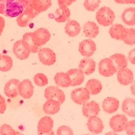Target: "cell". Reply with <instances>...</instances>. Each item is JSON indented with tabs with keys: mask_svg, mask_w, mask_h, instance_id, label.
<instances>
[{
	"mask_svg": "<svg viewBox=\"0 0 135 135\" xmlns=\"http://www.w3.org/2000/svg\"><path fill=\"white\" fill-rule=\"evenodd\" d=\"M16 135H24V134H23L22 133H21V132H19V131H17Z\"/></svg>",
	"mask_w": 135,
	"mask_h": 135,
	"instance_id": "48",
	"label": "cell"
},
{
	"mask_svg": "<svg viewBox=\"0 0 135 135\" xmlns=\"http://www.w3.org/2000/svg\"><path fill=\"white\" fill-rule=\"evenodd\" d=\"M130 90L131 93L135 96V80L133 81L131 83V85L130 86Z\"/></svg>",
	"mask_w": 135,
	"mask_h": 135,
	"instance_id": "45",
	"label": "cell"
},
{
	"mask_svg": "<svg viewBox=\"0 0 135 135\" xmlns=\"http://www.w3.org/2000/svg\"><path fill=\"white\" fill-rule=\"evenodd\" d=\"M128 59L131 63L135 65V48L132 49L128 54Z\"/></svg>",
	"mask_w": 135,
	"mask_h": 135,
	"instance_id": "42",
	"label": "cell"
},
{
	"mask_svg": "<svg viewBox=\"0 0 135 135\" xmlns=\"http://www.w3.org/2000/svg\"><path fill=\"white\" fill-rule=\"evenodd\" d=\"M98 71L101 75L105 77L111 76L117 71L113 61L110 57L104 58L99 62Z\"/></svg>",
	"mask_w": 135,
	"mask_h": 135,
	"instance_id": "4",
	"label": "cell"
},
{
	"mask_svg": "<svg viewBox=\"0 0 135 135\" xmlns=\"http://www.w3.org/2000/svg\"><path fill=\"white\" fill-rule=\"evenodd\" d=\"M100 111L99 103L94 101L87 102L83 104L82 113L83 115L86 118H89L93 115H98Z\"/></svg>",
	"mask_w": 135,
	"mask_h": 135,
	"instance_id": "19",
	"label": "cell"
},
{
	"mask_svg": "<svg viewBox=\"0 0 135 135\" xmlns=\"http://www.w3.org/2000/svg\"><path fill=\"white\" fill-rule=\"evenodd\" d=\"M85 88L88 90L91 95H97L101 92L102 85L99 80L92 79L88 81Z\"/></svg>",
	"mask_w": 135,
	"mask_h": 135,
	"instance_id": "30",
	"label": "cell"
},
{
	"mask_svg": "<svg viewBox=\"0 0 135 135\" xmlns=\"http://www.w3.org/2000/svg\"><path fill=\"white\" fill-rule=\"evenodd\" d=\"M83 135H91V134H83Z\"/></svg>",
	"mask_w": 135,
	"mask_h": 135,
	"instance_id": "49",
	"label": "cell"
},
{
	"mask_svg": "<svg viewBox=\"0 0 135 135\" xmlns=\"http://www.w3.org/2000/svg\"><path fill=\"white\" fill-rule=\"evenodd\" d=\"M40 61L45 65H52L56 61V56L55 52L50 48H41L38 52Z\"/></svg>",
	"mask_w": 135,
	"mask_h": 135,
	"instance_id": "5",
	"label": "cell"
},
{
	"mask_svg": "<svg viewBox=\"0 0 135 135\" xmlns=\"http://www.w3.org/2000/svg\"><path fill=\"white\" fill-rule=\"evenodd\" d=\"M119 107V101L114 97H109L102 102V108L106 113L111 114L116 112Z\"/></svg>",
	"mask_w": 135,
	"mask_h": 135,
	"instance_id": "20",
	"label": "cell"
},
{
	"mask_svg": "<svg viewBox=\"0 0 135 135\" xmlns=\"http://www.w3.org/2000/svg\"><path fill=\"white\" fill-rule=\"evenodd\" d=\"M1 54L0 53V60H1Z\"/></svg>",
	"mask_w": 135,
	"mask_h": 135,
	"instance_id": "50",
	"label": "cell"
},
{
	"mask_svg": "<svg viewBox=\"0 0 135 135\" xmlns=\"http://www.w3.org/2000/svg\"><path fill=\"white\" fill-rule=\"evenodd\" d=\"M18 89L20 96L26 99L31 98L34 93V86L28 79H24L20 82Z\"/></svg>",
	"mask_w": 135,
	"mask_h": 135,
	"instance_id": "11",
	"label": "cell"
},
{
	"mask_svg": "<svg viewBox=\"0 0 135 135\" xmlns=\"http://www.w3.org/2000/svg\"><path fill=\"white\" fill-rule=\"evenodd\" d=\"M13 60L8 55H1L0 60V71L2 72H7L9 71L13 66Z\"/></svg>",
	"mask_w": 135,
	"mask_h": 135,
	"instance_id": "33",
	"label": "cell"
},
{
	"mask_svg": "<svg viewBox=\"0 0 135 135\" xmlns=\"http://www.w3.org/2000/svg\"><path fill=\"white\" fill-rule=\"evenodd\" d=\"M123 42L125 44L129 45L135 44V28H127V35Z\"/></svg>",
	"mask_w": 135,
	"mask_h": 135,
	"instance_id": "36",
	"label": "cell"
},
{
	"mask_svg": "<svg viewBox=\"0 0 135 135\" xmlns=\"http://www.w3.org/2000/svg\"><path fill=\"white\" fill-rule=\"evenodd\" d=\"M44 97L47 100L55 99L61 104H62L65 100V95L64 92L57 86H49L45 89Z\"/></svg>",
	"mask_w": 135,
	"mask_h": 135,
	"instance_id": "8",
	"label": "cell"
},
{
	"mask_svg": "<svg viewBox=\"0 0 135 135\" xmlns=\"http://www.w3.org/2000/svg\"><path fill=\"white\" fill-rule=\"evenodd\" d=\"M122 21L128 26L135 25V7L126 8L121 14Z\"/></svg>",
	"mask_w": 135,
	"mask_h": 135,
	"instance_id": "28",
	"label": "cell"
},
{
	"mask_svg": "<svg viewBox=\"0 0 135 135\" xmlns=\"http://www.w3.org/2000/svg\"><path fill=\"white\" fill-rule=\"evenodd\" d=\"M33 33V37L35 43L40 46L45 44L51 38V33L49 31L44 27H41Z\"/></svg>",
	"mask_w": 135,
	"mask_h": 135,
	"instance_id": "10",
	"label": "cell"
},
{
	"mask_svg": "<svg viewBox=\"0 0 135 135\" xmlns=\"http://www.w3.org/2000/svg\"><path fill=\"white\" fill-rule=\"evenodd\" d=\"M17 130L8 124H3L0 127L1 135H16Z\"/></svg>",
	"mask_w": 135,
	"mask_h": 135,
	"instance_id": "37",
	"label": "cell"
},
{
	"mask_svg": "<svg viewBox=\"0 0 135 135\" xmlns=\"http://www.w3.org/2000/svg\"><path fill=\"white\" fill-rule=\"evenodd\" d=\"M117 79L120 84L123 85H129L133 80V73L127 68L121 69L118 71Z\"/></svg>",
	"mask_w": 135,
	"mask_h": 135,
	"instance_id": "18",
	"label": "cell"
},
{
	"mask_svg": "<svg viewBox=\"0 0 135 135\" xmlns=\"http://www.w3.org/2000/svg\"><path fill=\"white\" fill-rule=\"evenodd\" d=\"M124 130L127 135H135V120L127 122L124 127Z\"/></svg>",
	"mask_w": 135,
	"mask_h": 135,
	"instance_id": "39",
	"label": "cell"
},
{
	"mask_svg": "<svg viewBox=\"0 0 135 135\" xmlns=\"http://www.w3.org/2000/svg\"><path fill=\"white\" fill-rule=\"evenodd\" d=\"M55 84L59 87L68 88L71 84V80L67 73L63 72H57L54 77Z\"/></svg>",
	"mask_w": 135,
	"mask_h": 135,
	"instance_id": "27",
	"label": "cell"
},
{
	"mask_svg": "<svg viewBox=\"0 0 135 135\" xmlns=\"http://www.w3.org/2000/svg\"><path fill=\"white\" fill-rule=\"evenodd\" d=\"M40 13L36 12L32 7L30 0H28V3L23 11L16 18L17 24L21 27L27 26L32 22L33 18L36 17Z\"/></svg>",
	"mask_w": 135,
	"mask_h": 135,
	"instance_id": "2",
	"label": "cell"
},
{
	"mask_svg": "<svg viewBox=\"0 0 135 135\" xmlns=\"http://www.w3.org/2000/svg\"><path fill=\"white\" fill-rule=\"evenodd\" d=\"M28 0H0V14L6 17H17L27 6Z\"/></svg>",
	"mask_w": 135,
	"mask_h": 135,
	"instance_id": "1",
	"label": "cell"
},
{
	"mask_svg": "<svg viewBox=\"0 0 135 135\" xmlns=\"http://www.w3.org/2000/svg\"><path fill=\"white\" fill-rule=\"evenodd\" d=\"M90 93L85 88H78L73 90L71 92L72 101L78 104H83L90 99Z\"/></svg>",
	"mask_w": 135,
	"mask_h": 135,
	"instance_id": "6",
	"label": "cell"
},
{
	"mask_svg": "<svg viewBox=\"0 0 135 135\" xmlns=\"http://www.w3.org/2000/svg\"><path fill=\"white\" fill-rule=\"evenodd\" d=\"M61 104L56 100L47 99L43 105V110L46 114L53 115L57 113L60 109Z\"/></svg>",
	"mask_w": 135,
	"mask_h": 135,
	"instance_id": "22",
	"label": "cell"
},
{
	"mask_svg": "<svg viewBox=\"0 0 135 135\" xmlns=\"http://www.w3.org/2000/svg\"><path fill=\"white\" fill-rule=\"evenodd\" d=\"M110 58L113 61L117 71L121 69L127 68L128 66L127 58L123 54L115 53L110 56Z\"/></svg>",
	"mask_w": 135,
	"mask_h": 135,
	"instance_id": "32",
	"label": "cell"
},
{
	"mask_svg": "<svg viewBox=\"0 0 135 135\" xmlns=\"http://www.w3.org/2000/svg\"><path fill=\"white\" fill-rule=\"evenodd\" d=\"M109 33L112 38L123 41L127 35V28L122 24L116 23L112 24Z\"/></svg>",
	"mask_w": 135,
	"mask_h": 135,
	"instance_id": "13",
	"label": "cell"
},
{
	"mask_svg": "<svg viewBox=\"0 0 135 135\" xmlns=\"http://www.w3.org/2000/svg\"><path fill=\"white\" fill-rule=\"evenodd\" d=\"M53 120L48 116H45L40 119L37 124V132L44 133L50 132L53 127Z\"/></svg>",
	"mask_w": 135,
	"mask_h": 135,
	"instance_id": "24",
	"label": "cell"
},
{
	"mask_svg": "<svg viewBox=\"0 0 135 135\" xmlns=\"http://www.w3.org/2000/svg\"><path fill=\"white\" fill-rule=\"evenodd\" d=\"M105 135H119V134L115 132L114 131H110L109 132H107L105 134Z\"/></svg>",
	"mask_w": 135,
	"mask_h": 135,
	"instance_id": "47",
	"label": "cell"
},
{
	"mask_svg": "<svg viewBox=\"0 0 135 135\" xmlns=\"http://www.w3.org/2000/svg\"><path fill=\"white\" fill-rule=\"evenodd\" d=\"M22 41L25 48L30 53H37L41 49L42 46H38L34 41L32 32H26L24 34Z\"/></svg>",
	"mask_w": 135,
	"mask_h": 135,
	"instance_id": "12",
	"label": "cell"
},
{
	"mask_svg": "<svg viewBox=\"0 0 135 135\" xmlns=\"http://www.w3.org/2000/svg\"><path fill=\"white\" fill-rule=\"evenodd\" d=\"M37 135H55L54 132L53 130H51L50 132H47V133H38L37 132Z\"/></svg>",
	"mask_w": 135,
	"mask_h": 135,
	"instance_id": "46",
	"label": "cell"
},
{
	"mask_svg": "<svg viewBox=\"0 0 135 135\" xmlns=\"http://www.w3.org/2000/svg\"><path fill=\"white\" fill-rule=\"evenodd\" d=\"M79 51L82 56L90 57L95 53L96 44L90 38L84 40L79 43Z\"/></svg>",
	"mask_w": 135,
	"mask_h": 135,
	"instance_id": "9",
	"label": "cell"
},
{
	"mask_svg": "<svg viewBox=\"0 0 135 135\" xmlns=\"http://www.w3.org/2000/svg\"><path fill=\"white\" fill-rule=\"evenodd\" d=\"M127 122L128 119L126 115L122 114H117L110 118L109 124L114 132H118L124 130V127Z\"/></svg>",
	"mask_w": 135,
	"mask_h": 135,
	"instance_id": "7",
	"label": "cell"
},
{
	"mask_svg": "<svg viewBox=\"0 0 135 135\" xmlns=\"http://www.w3.org/2000/svg\"><path fill=\"white\" fill-rule=\"evenodd\" d=\"M118 4H135V0H114Z\"/></svg>",
	"mask_w": 135,
	"mask_h": 135,
	"instance_id": "43",
	"label": "cell"
},
{
	"mask_svg": "<svg viewBox=\"0 0 135 135\" xmlns=\"http://www.w3.org/2000/svg\"><path fill=\"white\" fill-rule=\"evenodd\" d=\"M122 111L130 117H135V99L127 98L122 104Z\"/></svg>",
	"mask_w": 135,
	"mask_h": 135,
	"instance_id": "29",
	"label": "cell"
},
{
	"mask_svg": "<svg viewBox=\"0 0 135 135\" xmlns=\"http://www.w3.org/2000/svg\"><path fill=\"white\" fill-rule=\"evenodd\" d=\"M6 109V104L4 97L0 94V114L4 113Z\"/></svg>",
	"mask_w": 135,
	"mask_h": 135,
	"instance_id": "40",
	"label": "cell"
},
{
	"mask_svg": "<svg viewBox=\"0 0 135 135\" xmlns=\"http://www.w3.org/2000/svg\"><path fill=\"white\" fill-rule=\"evenodd\" d=\"M5 21L3 17L0 16V36L2 35L5 27Z\"/></svg>",
	"mask_w": 135,
	"mask_h": 135,
	"instance_id": "44",
	"label": "cell"
},
{
	"mask_svg": "<svg viewBox=\"0 0 135 135\" xmlns=\"http://www.w3.org/2000/svg\"><path fill=\"white\" fill-rule=\"evenodd\" d=\"M33 8L40 13L46 11L52 5V0H30Z\"/></svg>",
	"mask_w": 135,
	"mask_h": 135,
	"instance_id": "31",
	"label": "cell"
},
{
	"mask_svg": "<svg viewBox=\"0 0 135 135\" xmlns=\"http://www.w3.org/2000/svg\"><path fill=\"white\" fill-rule=\"evenodd\" d=\"M12 50L15 56L21 60L27 59L30 54V52L24 46L22 40H19L14 43Z\"/></svg>",
	"mask_w": 135,
	"mask_h": 135,
	"instance_id": "21",
	"label": "cell"
},
{
	"mask_svg": "<svg viewBox=\"0 0 135 135\" xmlns=\"http://www.w3.org/2000/svg\"><path fill=\"white\" fill-rule=\"evenodd\" d=\"M81 27L79 23L73 20H69L65 26L64 30L66 34L70 37H74L78 35L81 32Z\"/></svg>",
	"mask_w": 135,
	"mask_h": 135,
	"instance_id": "26",
	"label": "cell"
},
{
	"mask_svg": "<svg viewBox=\"0 0 135 135\" xmlns=\"http://www.w3.org/2000/svg\"><path fill=\"white\" fill-rule=\"evenodd\" d=\"M86 125L89 130L95 134L101 133L104 129L102 121L97 115H93L89 117Z\"/></svg>",
	"mask_w": 135,
	"mask_h": 135,
	"instance_id": "15",
	"label": "cell"
},
{
	"mask_svg": "<svg viewBox=\"0 0 135 135\" xmlns=\"http://www.w3.org/2000/svg\"><path fill=\"white\" fill-rule=\"evenodd\" d=\"M35 84L38 86H44L48 83V79L43 73H38L36 74L33 78Z\"/></svg>",
	"mask_w": 135,
	"mask_h": 135,
	"instance_id": "34",
	"label": "cell"
},
{
	"mask_svg": "<svg viewBox=\"0 0 135 135\" xmlns=\"http://www.w3.org/2000/svg\"><path fill=\"white\" fill-rule=\"evenodd\" d=\"M56 135H73V132L70 127L63 125L57 128Z\"/></svg>",
	"mask_w": 135,
	"mask_h": 135,
	"instance_id": "38",
	"label": "cell"
},
{
	"mask_svg": "<svg viewBox=\"0 0 135 135\" xmlns=\"http://www.w3.org/2000/svg\"><path fill=\"white\" fill-rule=\"evenodd\" d=\"M76 1V0H57V3L59 6H65L68 7Z\"/></svg>",
	"mask_w": 135,
	"mask_h": 135,
	"instance_id": "41",
	"label": "cell"
},
{
	"mask_svg": "<svg viewBox=\"0 0 135 135\" xmlns=\"http://www.w3.org/2000/svg\"><path fill=\"white\" fill-rule=\"evenodd\" d=\"M66 73L69 75L71 80V86L79 85L84 82V73L79 69H72L68 70Z\"/></svg>",
	"mask_w": 135,
	"mask_h": 135,
	"instance_id": "25",
	"label": "cell"
},
{
	"mask_svg": "<svg viewBox=\"0 0 135 135\" xmlns=\"http://www.w3.org/2000/svg\"><path fill=\"white\" fill-rule=\"evenodd\" d=\"M85 36L90 39L95 38L99 33V27L94 22L88 21L82 27Z\"/></svg>",
	"mask_w": 135,
	"mask_h": 135,
	"instance_id": "23",
	"label": "cell"
},
{
	"mask_svg": "<svg viewBox=\"0 0 135 135\" xmlns=\"http://www.w3.org/2000/svg\"><path fill=\"white\" fill-rule=\"evenodd\" d=\"M20 81L16 79H12L8 80L4 88L5 94L9 98H14L19 94L18 86Z\"/></svg>",
	"mask_w": 135,
	"mask_h": 135,
	"instance_id": "16",
	"label": "cell"
},
{
	"mask_svg": "<svg viewBox=\"0 0 135 135\" xmlns=\"http://www.w3.org/2000/svg\"><path fill=\"white\" fill-rule=\"evenodd\" d=\"M70 15V11L68 7L61 6H59L53 14H49V16L50 18H53L56 22L64 23L69 20Z\"/></svg>",
	"mask_w": 135,
	"mask_h": 135,
	"instance_id": "14",
	"label": "cell"
},
{
	"mask_svg": "<svg viewBox=\"0 0 135 135\" xmlns=\"http://www.w3.org/2000/svg\"><path fill=\"white\" fill-rule=\"evenodd\" d=\"M101 3V0H84L83 6L88 11L93 12L97 9Z\"/></svg>",
	"mask_w": 135,
	"mask_h": 135,
	"instance_id": "35",
	"label": "cell"
},
{
	"mask_svg": "<svg viewBox=\"0 0 135 135\" xmlns=\"http://www.w3.org/2000/svg\"><path fill=\"white\" fill-rule=\"evenodd\" d=\"M96 20L98 23L103 26L113 24L115 18L113 11L109 7L104 6L100 8L96 13Z\"/></svg>",
	"mask_w": 135,
	"mask_h": 135,
	"instance_id": "3",
	"label": "cell"
},
{
	"mask_svg": "<svg viewBox=\"0 0 135 135\" xmlns=\"http://www.w3.org/2000/svg\"><path fill=\"white\" fill-rule=\"evenodd\" d=\"M95 62L89 57L83 58L79 64V69L86 75H89L95 70Z\"/></svg>",
	"mask_w": 135,
	"mask_h": 135,
	"instance_id": "17",
	"label": "cell"
}]
</instances>
